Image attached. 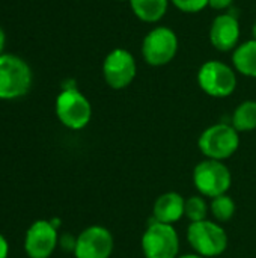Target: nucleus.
Here are the masks:
<instances>
[{
    "instance_id": "nucleus-22",
    "label": "nucleus",
    "mask_w": 256,
    "mask_h": 258,
    "mask_svg": "<svg viewBox=\"0 0 256 258\" xmlns=\"http://www.w3.org/2000/svg\"><path fill=\"white\" fill-rule=\"evenodd\" d=\"M8 255H9L8 240L3 237V234H0V258H8Z\"/></svg>"
},
{
    "instance_id": "nucleus-25",
    "label": "nucleus",
    "mask_w": 256,
    "mask_h": 258,
    "mask_svg": "<svg viewBox=\"0 0 256 258\" xmlns=\"http://www.w3.org/2000/svg\"><path fill=\"white\" fill-rule=\"evenodd\" d=\"M252 32H253V39H256V23L253 24V29H252Z\"/></svg>"
},
{
    "instance_id": "nucleus-11",
    "label": "nucleus",
    "mask_w": 256,
    "mask_h": 258,
    "mask_svg": "<svg viewBox=\"0 0 256 258\" xmlns=\"http://www.w3.org/2000/svg\"><path fill=\"white\" fill-rule=\"evenodd\" d=\"M59 243L57 228L50 221L33 222L24 239V249L29 258H48Z\"/></svg>"
},
{
    "instance_id": "nucleus-10",
    "label": "nucleus",
    "mask_w": 256,
    "mask_h": 258,
    "mask_svg": "<svg viewBox=\"0 0 256 258\" xmlns=\"http://www.w3.org/2000/svg\"><path fill=\"white\" fill-rule=\"evenodd\" d=\"M112 233L100 225H92L80 233L75 240V258H110L113 252Z\"/></svg>"
},
{
    "instance_id": "nucleus-21",
    "label": "nucleus",
    "mask_w": 256,
    "mask_h": 258,
    "mask_svg": "<svg viewBox=\"0 0 256 258\" xmlns=\"http://www.w3.org/2000/svg\"><path fill=\"white\" fill-rule=\"evenodd\" d=\"M75 240L77 239H72L71 236H63L62 240H60V245L63 246V249H69L74 252V248H75Z\"/></svg>"
},
{
    "instance_id": "nucleus-18",
    "label": "nucleus",
    "mask_w": 256,
    "mask_h": 258,
    "mask_svg": "<svg viewBox=\"0 0 256 258\" xmlns=\"http://www.w3.org/2000/svg\"><path fill=\"white\" fill-rule=\"evenodd\" d=\"M207 213H208V204L202 197H190L189 200H186L184 216H187L190 222L205 221Z\"/></svg>"
},
{
    "instance_id": "nucleus-23",
    "label": "nucleus",
    "mask_w": 256,
    "mask_h": 258,
    "mask_svg": "<svg viewBox=\"0 0 256 258\" xmlns=\"http://www.w3.org/2000/svg\"><path fill=\"white\" fill-rule=\"evenodd\" d=\"M3 47H5V32H3V29L0 27V54H2Z\"/></svg>"
},
{
    "instance_id": "nucleus-20",
    "label": "nucleus",
    "mask_w": 256,
    "mask_h": 258,
    "mask_svg": "<svg viewBox=\"0 0 256 258\" xmlns=\"http://www.w3.org/2000/svg\"><path fill=\"white\" fill-rule=\"evenodd\" d=\"M234 0H208V6L216 9V11H223L232 5Z\"/></svg>"
},
{
    "instance_id": "nucleus-16",
    "label": "nucleus",
    "mask_w": 256,
    "mask_h": 258,
    "mask_svg": "<svg viewBox=\"0 0 256 258\" xmlns=\"http://www.w3.org/2000/svg\"><path fill=\"white\" fill-rule=\"evenodd\" d=\"M232 127L240 132H252L256 128V101L241 103L232 115Z\"/></svg>"
},
{
    "instance_id": "nucleus-3",
    "label": "nucleus",
    "mask_w": 256,
    "mask_h": 258,
    "mask_svg": "<svg viewBox=\"0 0 256 258\" xmlns=\"http://www.w3.org/2000/svg\"><path fill=\"white\" fill-rule=\"evenodd\" d=\"M199 150L207 159H229L240 147L238 132L231 124H214L199 136Z\"/></svg>"
},
{
    "instance_id": "nucleus-26",
    "label": "nucleus",
    "mask_w": 256,
    "mask_h": 258,
    "mask_svg": "<svg viewBox=\"0 0 256 258\" xmlns=\"http://www.w3.org/2000/svg\"><path fill=\"white\" fill-rule=\"evenodd\" d=\"M118 2H125V0H118ZM128 2H130V0H128Z\"/></svg>"
},
{
    "instance_id": "nucleus-8",
    "label": "nucleus",
    "mask_w": 256,
    "mask_h": 258,
    "mask_svg": "<svg viewBox=\"0 0 256 258\" xmlns=\"http://www.w3.org/2000/svg\"><path fill=\"white\" fill-rule=\"evenodd\" d=\"M178 50V38L169 27L160 26L152 29L142 42V56L152 67L169 63Z\"/></svg>"
},
{
    "instance_id": "nucleus-24",
    "label": "nucleus",
    "mask_w": 256,
    "mask_h": 258,
    "mask_svg": "<svg viewBox=\"0 0 256 258\" xmlns=\"http://www.w3.org/2000/svg\"><path fill=\"white\" fill-rule=\"evenodd\" d=\"M178 258H205V257H202V255H199V254H186V255H180Z\"/></svg>"
},
{
    "instance_id": "nucleus-12",
    "label": "nucleus",
    "mask_w": 256,
    "mask_h": 258,
    "mask_svg": "<svg viewBox=\"0 0 256 258\" xmlns=\"http://www.w3.org/2000/svg\"><path fill=\"white\" fill-rule=\"evenodd\" d=\"M240 39V23L231 14H220L210 29V41L219 51L235 50Z\"/></svg>"
},
{
    "instance_id": "nucleus-1",
    "label": "nucleus",
    "mask_w": 256,
    "mask_h": 258,
    "mask_svg": "<svg viewBox=\"0 0 256 258\" xmlns=\"http://www.w3.org/2000/svg\"><path fill=\"white\" fill-rule=\"evenodd\" d=\"M30 85V67L15 54H0V100L23 97Z\"/></svg>"
},
{
    "instance_id": "nucleus-6",
    "label": "nucleus",
    "mask_w": 256,
    "mask_h": 258,
    "mask_svg": "<svg viewBox=\"0 0 256 258\" xmlns=\"http://www.w3.org/2000/svg\"><path fill=\"white\" fill-rule=\"evenodd\" d=\"M142 251L145 258H178L180 237L172 225L151 222L142 236Z\"/></svg>"
},
{
    "instance_id": "nucleus-2",
    "label": "nucleus",
    "mask_w": 256,
    "mask_h": 258,
    "mask_svg": "<svg viewBox=\"0 0 256 258\" xmlns=\"http://www.w3.org/2000/svg\"><path fill=\"white\" fill-rule=\"evenodd\" d=\"M187 240L195 254L205 258L217 257L228 248V234L223 227L207 219L189 225Z\"/></svg>"
},
{
    "instance_id": "nucleus-14",
    "label": "nucleus",
    "mask_w": 256,
    "mask_h": 258,
    "mask_svg": "<svg viewBox=\"0 0 256 258\" xmlns=\"http://www.w3.org/2000/svg\"><path fill=\"white\" fill-rule=\"evenodd\" d=\"M232 63L243 76L256 77V39L237 45L232 53Z\"/></svg>"
},
{
    "instance_id": "nucleus-7",
    "label": "nucleus",
    "mask_w": 256,
    "mask_h": 258,
    "mask_svg": "<svg viewBox=\"0 0 256 258\" xmlns=\"http://www.w3.org/2000/svg\"><path fill=\"white\" fill-rule=\"evenodd\" d=\"M198 83L205 94L225 98L235 91L237 77L229 65L220 60H208L199 68Z\"/></svg>"
},
{
    "instance_id": "nucleus-13",
    "label": "nucleus",
    "mask_w": 256,
    "mask_h": 258,
    "mask_svg": "<svg viewBox=\"0 0 256 258\" xmlns=\"http://www.w3.org/2000/svg\"><path fill=\"white\" fill-rule=\"evenodd\" d=\"M186 200L178 192H166L160 195L152 207L154 221L174 225L184 216Z\"/></svg>"
},
{
    "instance_id": "nucleus-4",
    "label": "nucleus",
    "mask_w": 256,
    "mask_h": 258,
    "mask_svg": "<svg viewBox=\"0 0 256 258\" xmlns=\"http://www.w3.org/2000/svg\"><path fill=\"white\" fill-rule=\"evenodd\" d=\"M193 183L202 197L213 200L229 190L232 177L229 168L223 162L205 159L196 165L193 171Z\"/></svg>"
},
{
    "instance_id": "nucleus-9",
    "label": "nucleus",
    "mask_w": 256,
    "mask_h": 258,
    "mask_svg": "<svg viewBox=\"0 0 256 258\" xmlns=\"http://www.w3.org/2000/svg\"><path fill=\"white\" fill-rule=\"evenodd\" d=\"M137 65L133 54L125 48L112 50L103 63V76L106 83L113 89L127 88L136 77Z\"/></svg>"
},
{
    "instance_id": "nucleus-5",
    "label": "nucleus",
    "mask_w": 256,
    "mask_h": 258,
    "mask_svg": "<svg viewBox=\"0 0 256 258\" xmlns=\"http://www.w3.org/2000/svg\"><path fill=\"white\" fill-rule=\"evenodd\" d=\"M56 115L65 127L71 130H81L91 121L92 107L89 100L78 89L74 86L65 88L57 95Z\"/></svg>"
},
{
    "instance_id": "nucleus-17",
    "label": "nucleus",
    "mask_w": 256,
    "mask_h": 258,
    "mask_svg": "<svg viewBox=\"0 0 256 258\" xmlns=\"http://www.w3.org/2000/svg\"><path fill=\"white\" fill-rule=\"evenodd\" d=\"M210 210L219 222H228L232 219V216L235 213V203L232 201L231 197H228L225 194L217 198H213V201L210 204Z\"/></svg>"
},
{
    "instance_id": "nucleus-15",
    "label": "nucleus",
    "mask_w": 256,
    "mask_h": 258,
    "mask_svg": "<svg viewBox=\"0 0 256 258\" xmlns=\"http://www.w3.org/2000/svg\"><path fill=\"white\" fill-rule=\"evenodd\" d=\"M130 5L139 20L155 23L164 17L169 0H130Z\"/></svg>"
},
{
    "instance_id": "nucleus-19",
    "label": "nucleus",
    "mask_w": 256,
    "mask_h": 258,
    "mask_svg": "<svg viewBox=\"0 0 256 258\" xmlns=\"http://www.w3.org/2000/svg\"><path fill=\"white\" fill-rule=\"evenodd\" d=\"M170 2L174 3L175 8H178L183 12H189V14L199 12L208 6V0H170Z\"/></svg>"
}]
</instances>
